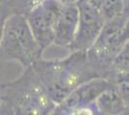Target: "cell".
<instances>
[{
  "instance_id": "cell-1",
  "label": "cell",
  "mask_w": 129,
  "mask_h": 115,
  "mask_svg": "<svg viewBox=\"0 0 129 115\" xmlns=\"http://www.w3.org/2000/svg\"><path fill=\"white\" fill-rule=\"evenodd\" d=\"M32 67L40 77L46 93L58 105L81 83L93 78H107L84 52H72L63 60L50 61L42 58Z\"/></svg>"
},
{
  "instance_id": "cell-2",
  "label": "cell",
  "mask_w": 129,
  "mask_h": 115,
  "mask_svg": "<svg viewBox=\"0 0 129 115\" xmlns=\"http://www.w3.org/2000/svg\"><path fill=\"white\" fill-rule=\"evenodd\" d=\"M1 99L9 102L16 115H50L58 106L32 66L17 80L1 86Z\"/></svg>"
},
{
  "instance_id": "cell-3",
  "label": "cell",
  "mask_w": 129,
  "mask_h": 115,
  "mask_svg": "<svg viewBox=\"0 0 129 115\" xmlns=\"http://www.w3.org/2000/svg\"><path fill=\"white\" fill-rule=\"evenodd\" d=\"M64 6L58 0H43L27 16L33 35L43 50L53 44L56 25Z\"/></svg>"
},
{
  "instance_id": "cell-4",
  "label": "cell",
  "mask_w": 129,
  "mask_h": 115,
  "mask_svg": "<svg viewBox=\"0 0 129 115\" xmlns=\"http://www.w3.org/2000/svg\"><path fill=\"white\" fill-rule=\"evenodd\" d=\"M77 6L80 12L78 31L70 51L87 53L94 45L102 31L105 20L100 11L88 3L86 0H79Z\"/></svg>"
},
{
  "instance_id": "cell-5",
  "label": "cell",
  "mask_w": 129,
  "mask_h": 115,
  "mask_svg": "<svg viewBox=\"0 0 129 115\" xmlns=\"http://www.w3.org/2000/svg\"><path fill=\"white\" fill-rule=\"evenodd\" d=\"M114 84L115 82L104 77L91 79L77 86L59 106L66 113L70 114L79 107L95 103L96 99Z\"/></svg>"
},
{
  "instance_id": "cell-6",
  "label": "cell",
  "mask_w": 129,
  "mask_h": 115,
  "mask_svg": "<svg viewBox=\"0 0 129 115\" xmlns=\"http://www.w3.org/2000/svg\"><path fill=\"white\" fill-rule=\"evenodd\" d=\"M80 12L76 4L64 5L55 29V39L52 45L70 50L78 31Z\"/></svg>"
},
{
  "instance_id": "cell-7",
  "label": "cell",
  "mask_w": 129,
  "mask_h": 115,
  "mask_svg": "<svg viewBox=\"0 0 129 115\" xmlns=\"http://www.w3.org/2000/svg\"><path fill=\"white\" fill-rule=\"evenodd\" d=\"M95 105L102 115H119L127 107L116 84L105 90L96 99Z\"/></svg>"
},
{
  "instance_id": "cell-8",
  "label": "cell",
  "mask_w": 129,
  "mask_h": 115,
  "mask_svg": "<svg viewBox=\"0 0 129 115\" xmlns=\"http://www.w3.org/2000/svg\"><path fill=\"white\" fill-rule=\"evenodd\" d=\"M99 11L105 22L121 17L125 12L124 0H103Z\"/></svg>"
},
{
  "instance_id": "cell-9",
  "label": "cell",
  "mask_w": 129,
  "mask_h": 115,
  "mask_svg": "<svg viewBox=\"0 0 129 115\" xmlns=\"http://www.w3.org/2000/svg\"><path fill=\"white\" fill-rule=\"evenodd\" d=\"M0 115H16L12 105L4 99H1V107H0Z\"/></svg>"
},
{
  "instance_id": "cell-10",
  "label": "cell",
  "mask_w": 129,
  "mask_h": 115,
  "mask_svg": "<svg viewBox=\"0 0 129 115\" xmlns=\"http://www.w3.org/2000/svg\"><path fill=\"white\" fill-rule=\"evenodd\" d=\"M122 38H123L124 43L129 40V17L125 22V25L123 28V33H122Z\"/></svg>"
},
{
  "instance_id": "cell-11",
  "label": "cell",
  "mask_w": 129,
  "mask_h": 115,
  "mask_svg": "<svg viewBox=\"0 0 129 115\" xmlns=\"http://www.w3.org/2000/svg\"><path fill=\"white\" fill-rule=\"evenodd\" d=\"M88 3H90L91 5H92L93 7H95L97 8L98 10H99V8H100V6L102 4L103 0H86Z\"/></svg>"
},
{
  "instance_id": "cell-12",
  "label": "cell",
  "mask_w": 129,
  "mask_h": 115,
  "mask_svg": "<svg viewBox=\"0 0 129 115\" xmlns=\"http://www.w3.org/2000/svg\"><path fill=\"white\" fill-rule=\"evenodd\" d=\"M64 5H70V4H76L79 0H58Z\"/></svg>"
},
{
  "instance_id": "cell-13",
  "label": "cell",
  "mask_w": 129,
  "mask_h": 115,
  "mask_svg": "<svg viewBox=\"0 0 129 115\" xmlns=\"http://www.w3.org/2000/svg\"><path fill=\"white\" fill-rule=\"evenodd\" d=\"M119 115H129V106H127Z\"/></svg>"
},
{
  "instance_id": "cell-14",
  "label": "cell",
  "mask_w": 129,
  "mask_h": 115,
  "mask_svg": "<svg viewBox=\"0 0 129 115\" xmlns=\"http://www.w3.org/2000/svg\"><path fill=\"white\" fill-rule=\"evenodd\" d=\"M69 115H74V114H73V113H72V112H71V113H70V114H69Z\"/></svg>"
}]
</instances>
